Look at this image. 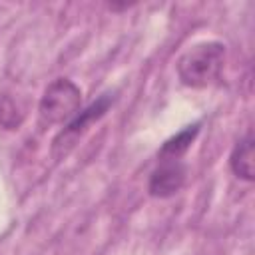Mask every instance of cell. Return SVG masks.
I'll list each match as a JSON object with an SVG mask.
<instances>
[{
	"mask_svg": "<svg viewBox=\"0 0 255 255\" xmlns=\"http://www.w3.org/2000/svg\"><path fill=\"white\" fill-rule=\"evenodd\" d=\"M225 64V46L221 42H199L185 50L177 60V76L187 88L211 86Z\"/></svg>",
	"mask_w": 255,
	"mask_h": 255,
	"instance_id": "cell-1",
	"label": "cell"
},
{
	"mask_svg": "<svg viewBox=\"0 0 255 255\" xmlns=\"http://www.w3.org/2000/svg\"><path fill=\"white\" fill-rule=\"evenodd\" d=\"M82 106V90L68 78L54 80L46 90L38 106V118L42 126H56L70 122Z\"/></svg>",
	"mask_w": 255,
	"mask_h": 255,
	"instance_id": "cell-2",
	"label": "cell"
},
{
	"mask_svg": "<svg viewBox=\"0 0 255 255\" xmlns=\"http://www.w3.org/2000/svg\"><path fill=\"white\" fill-rule=\"evenodd\" d=\"M112 102H114V98H112L110 94H104V96H100L96 102H92L86 110L78 112V114L68 122V126L56 135L54 145H52V153H54V157H56V159L66 157L68 151L76 145L78 137L88 129V126H90L92 122H98V120L110 110Z\"/></svg>",
	"mask_w": 255,
	"mask_h": 255,
	"instance_id": "cell-3",
	"label": "cell"
},
{
	"mask_svg": "<svg viewBox=\"0 0 255 255\" xmlns=\"http://www.w3.org/2000/svg\"><path fill=\"white\" fill-rule=\"evenodd\" d=\"M187 167L181 159H159V165L151 171L147 191L153 197H171L185 183Z\"/></svg>",
	"mask_w": 255,
	"mask_h": 255,
	"instance_id": "cell-4",
	"label": "cell"
},
{
	"mask_svg": "<svg viewBox=\"0 0 255 255\" xmlns=\"http://www.w3.org/2000/svg\"><path fill=\"white\" fill-rule=\"evenodd\" d=\"M229 165L233 169V173L239 179L245 181H253L255 179V163H253V135L247 133L245 137H241L229 157Z\"/></svg>",
	"mask_w": 255,
	"mask_h": 255,
	"instance_id": "cell-5",
	"label": "cell"
},
{
	"mask_svg": "<svg viewBox=\"0 0 255 255\" xmlns=\"http://www.w3.org/2000/svg\"><path fill=\"white\" fill-rule=\"evenodd\" d=\"M199 133V124L183 128L179 133L171 135L159 149V159H181V155L191 147L195 135Z\"/></svg>",
	"mask_w": 255,
	"mask_h": 255,
	"instance_id": "cell-6",
	"label": "cell"
},
{
	"mask_svg": "<svg viewBox=\"0 0 255 255\" xmlns=\"http://www.w3.org/2000/svg\"><path fill=\"white\" fill-rule=\"evenodd\" d=\"M22 122V114L18 112L16 102L8 94H0V128L16 129Z\"/></svg>",
	"mask_w": 255,
	"mask_h": 255,
	"instance_id": "cell-7",
	"label": "cell"
}]
</instances>
